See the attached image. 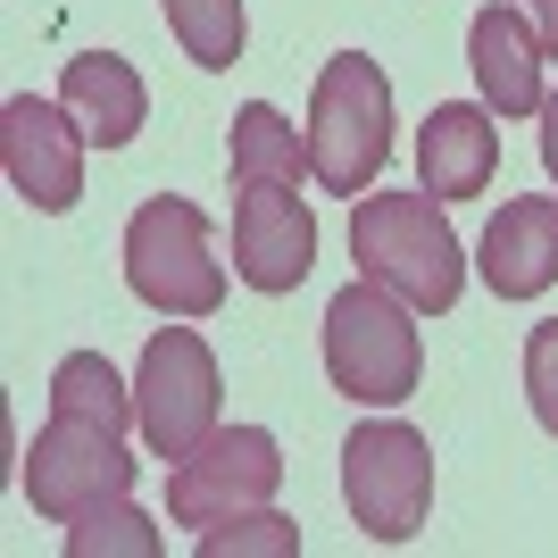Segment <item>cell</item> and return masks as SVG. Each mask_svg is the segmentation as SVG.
<instances>
[{
	"label": "cell",
	"mask_w": 558,
	"mask_h": 558,
	"mask_svg": "<svg viewBox=\"0 0 558 558\" xmlns=\"http://www.w3.org/2000/svg\"><path fill=\"white\" fill-rule=\"evenodd\" d=\"M484 283L500 301H542L558 283V192H525L500 201V217L484 226Z\"/></svg>",
	"instance_id": "4fadbf2b"
},
{
	"label": "cell",
	"mask_w": 558,
	"mask_h": 558,
	"mask_svg": "<svg viewBox=\"0 0 558 558\" xmlns=\"http://www.w3.org/2000/svg\"><path fill=\"white\" fill-rule=\"evenodd\" d=\"M84 125H75L68 100H34L17 93L0 109V167H9V192L43 217H68L84 201Z\"/></svg>",
	"instance_id": "9c48e42d"
},
{
	"label": "cell",
	"mask_w": 558,
	"mask_h": 558,
	"mask_svg": "<svg viewBox=\"0 0 558 558\" xmlns=\"http://www.w3.org/2000/svg\"><path fill=\"white\" fill-rule=\"evenodd\" d=\"M342 500L359 517V534L400 550L417 542L425 509H434V450L409 417H375L342 442Z\"/></svg>",
	"instance_id": "52a82bcc"
},
{
	"label": "cell",
	"mask_w": 558,
	"mask_h": 558,
	"mask_svg": "<svg viewBox=\"0 0 558 558\" xmlns=\"http://www.w3.org/2000/svg\"><path fill=\"white\" fill-rule=\"evenodd\" d=\"M217 409H226L217 350L192 326L167 317L150 333V350H142V367H134V425H142V442H150V459H192L217 434Z\"/></svg>",
	"instance_id": "8992f818"
},
{
	"label": "cell",
	"mask_w": 558,
	"mask_h": 558,
	"mask_svg": "<svg viewBox=\"0 0 558 558\" xmlns=\"http://www.w3.org/2000/svg\"><path fill=\"white\" fill-rule=\"evenodd\" d=\"M125 283L159 317H217L226 308V258L209 242V217L192 201H142L125 217Z\"/></svg>",
	"instance_id": "277c9868"
},
{
	"label": "cell",
	"mask_w": 558,
	"mask_h": 558,
	"mask_svg": "<svg viewBox=\"0 0 558 558\" xmlns=\"http://www.w3.org/2000/svg\"><path fill=\"white\" fill-rule=\"evenodd\" d=\"M68 558H150L159 550V525L134 509V500H109V509H84L59 542Z\"/></svg>",
	"instance_id": "ac0fdd59"
},
{
	"label": "cell",
	"mask_w": 558,
	"mask_h": 558,
	"mask_svg": "<svg viewBox=\"0 0 558 558\" xmlns=\"http://www.w3.org/2000/svg\"><path fill=\"white\" fill-rule=\"evenodd\" d=\"M392 159V84L367 50H333L308 93V175L342 201H367Z\"/></svg>",
	"instance_id": "3957f363"
},
{
	"label": "cell",
	"mask_w": 558,
	"mask_h": 558,
	"mask_svg": "<svg viewBox=\"0 0 558 558\" xmlns=\"http://www.w3.org/2000/svg\"><path fill=\"white\" fill-rule=\"evenodd\" d=\"M251 550L292 558V550H301V525H283L276 509H242V517H226V525L201 534V558H251Z\"/></svg>",
	"instance_id": "d6986e66"
},
{
	"label": "cell",
	"mask_w": 558,
	"mask_h": 558,
	"mask_svg": "<svg viewBox=\"0 0 558 558\" xmlns=\"http://www.w3.org/2000/svg\"><path fill=\"white\" fill-rule=\"evenodd\" d=\"M425 375V342H417V308L384 292L375 276L342 283L326 301V384L359 409H400Z\"/></svg>",
	"instance_id": "7a4b0ae2"
},
{
	"label": "cell",
	"mask_w": 558,
	"mask_h": 558,
	"mask_svg": "<svg viewBox=\"0 0 558 558\" xmlns=\"http://www.w3.org/2000/svg\"><path fill=\"white\" fill-rule=\"evenodd\" d=\"M226 167H233V184H301L308 175V134L276 100H242V109H233Z\"/></svg>",
	"instance_id": "9a60e30c"
},
{
	"label": "cell",
	"mask_w": 558,
	"mask_h": 558,
	"mask_svg": "<svg viewBox=\"0 0 558 558\" xmlns=\"http://www.w3.org/2000/svg\"><path fill=\"white\" fill-rule=\"evenodd\" d=\"M517 9H525V17H534L542 50H550V59H558V0H517Z\"/></svg>",
	"instance_id": "7402d4cb"
},
{
	"label": "cell",
	"mask_w": 558,
	"mask_h": 558,
	"mask_svg": "<svg viewBox=\"0 0 558 558\" xmlns=\"http://www.w3.org/2000/svg\"><path fill=\"white\" fill-rule=\"evenodd\" d=\"M350 258H359V276L400 292L417 317H450L466 292V251L425 184L417 192H367L350 209Z\"/></svg>",
	"instance_id": "6da1fadb"
},
{
	"label": "cell",
	"mask_w": 558,
	"mask_h": 558,
	"mask_svg": "<svg viewBox=\"0 0 558 558\" xmlns=\"http://www.w3.org/2000/svg\"><path fill=\"white\" fill-rule=\"evenodd\" d=\"M167 9V34L184 43L192 68H233L251 25H242V0H159Z\"/></svg>",
	"instance_id": "e0dca14e"
},
{
	"label": "cell",
	"mask_w": 558,
	"mask_h": 558,
	"mask_svg": "<svg viewBox=\"0 0 558 558\" xmlns=\"http://www.w3.org/2000/svg\"><path fill=\"white\" fill-rule=\"evenodd\" d=\"M25 500L50 525H75L84 509H109L134 492V450H125V425L75 417V409H50V425L25 442Z\"/></svg>",
	"instance_id": "5b68a950"
},
{
	"label": "cell",
	"mask_w": 558,
	"mask_h": 558,
	"mask_svg": "<svg viewBox=\"0 0 558 558\" xmlns=\"http://www.w3.org/2000/svg\"><path fill=\"white\" fill-rule=\"evenodd\" d=\"M50 409H75V417H100V425H134V384L100 350H68L50 367Z\"/></svg>",
	"instance_id": "2e32d148"
},
{
	"label": "cell",
	"mask_w": 558,
	"mask_h": 558,
	"mask_svg": "<svg viewBox=\"0 0 558 558\" xmlns=\"http://www.w3.org/2000/svg\"><path fill=\"white\" fill-rule=\"evenodd\" d=\"M542 34L534 17L517 9V0H492V9H475V25H466V68H475V100H484L492 117H542Z\"/></svg>",
	"instance_id": "8fae6325"
},
{
	"label": "cell",
	"mask_w": 558,
	"mask_h": 558,
	"mask_svg": "<svg viewBox=\"0 0 558 558\" xmlns=\"http://www.w3.org/2000/svg\"><path fill=\"white\" fill-rule=\"evenodd\" d=\"M542 167H550V184H558V84L542 93Z\"/></svg>",
	"instance_id": "44dd1931"
},
{
	"label": "cell",
	"mask_w": 558,
	"mask_h": 558,
	"mask_svg": "<svg viewBox=\"0 0 558 558\" xmlns=\"http://www.w3.org/2000/svg\"><path fill=\"white\" fill-rule=\"evenodd\" d=\"M308 267H317V217H308L301 184H242L233 201V276L283 301L301 292Z\"/></svg>",
	"instance_id": "30bf717a"
},
{
	"label": "cell",
	"mask_w": 558,
	"mask_h": 558,
	"mask_svg": "<svg viewBox=\"0 0 558 558\" xmlns=\"http://www.w3.org/2000/svg\"><path fill=\"white\" fill-rule=\"evenodd\" d=\"M276 492H283L276 434H267V425H217L192 459H175V475H167V517L192 525V534H209V525H226V517H242V509H267Z\"/></svg>",
	"instance_id": "ba28073f"
},
{
	"label": "cell",
	"mask_w": 558,
	"mask_h": 558,
	"mask_svg": "<svg viewBox=\"0 0 558 558\" xmlns=\"http://www.w3.org/2000/svg\"><path fill=\"white\" fill-rule=\"evenodd\" d=\"M59 100L75 109V125H84L100 150H125V142L150 125V84H142L134 59H117V50H84V59H68Z\"/></svg>",
	"instance_id": "5bb4252c"
},
{
	"label": "cell",
	"mask_w": 558,
	"mask_h": 558,
	"mask_svg": "<svg viewBox=\"0 0 558 558\" xmlns=\"http://www.w3.org/2000/svg\"><path fill=\"white\" fill-rule=\"evenodd\" d=\"M500 175V125H492L484 100H442V109L417 125V184L434 201H475Z\"/></svg>",
	"instance_id": "7c38bea8"
},
{
	"label": "cell",
	"mask_w": 558,
	"mask_h": 558,
	"mask_svg": "<svg viewBox=\"0 0 558 558\" xmlns=\"http://www.w3.org/2000/svg\"><path fill=\"white\" fill-rule=\"evenodd\" d=\"M525 400H534V425L558 442V317L525 333Z\"/></svg>",
	"instance_id": "ffe728a7"
}]
</instances>
